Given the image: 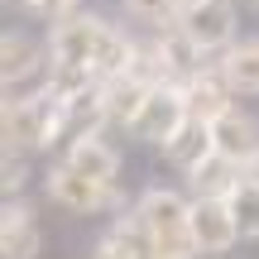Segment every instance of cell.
Returning a JSON list of instances; mask_svg holds the SVG:
<instances>
[{
  "label": "cell",
  "instance_id": "1",
  "mask_svg": "<svg viewBox=\"0 0 259 259\" xmlns=\"http://www.w3.org/2000/svg\"><path fill=\"white\" fill-rule=\"evenodd\" d=\"M135 221L154 240L163 259H197V235H192V197L173 192V187H144L135 202Z\"/></svg>",
  "mask_w": 259,
  "mask_h": 259
},
{
  "label": "cell",
  "instance_id": "2",
  "mask_svg": "<svg viewBox=\"0 0 259 259\" xmlns=\"http://www.w3.org/2000/svg\"><path fill=\"white\" fill-rule=\"evenodd\" d=\"M5 154H34V149H53L63 139V106L53 96H24V101H5Z\"/></svg>",
  "mask_w": 259,
  "mask_h": 259
},
{
  "label": "cell",
  "instance_id": "3",
  "mask_svg": "<svg viewBox=\"0 0 259 259\" xmlns=\"http://www.w3.org/2000/svg\"><path fill=\"white\" fill-rule=\"evenodd\" d=\"M48 72H53L48 44H38V38H29V34H5V38H0V77H5V101L44 96V92H48Z\"/></svg>",
  "mask_w": 259,
  "mask_h": 259
},
{
  "label": "cell",
  "instance_id": "4",
  "mask_svg": "<svg viewBox=\"0 0 259 259\" xmlns=\"http://www.w3.org/2000/svg\"><path fill=\"white\" fill-rule=\"evenodd\" d=\"M101 34H106V19H101V15H87V10L58 19V24L48 29V58H53V67H67V72H92V58H96Z\"/></svg>",
  "mask_w": 259,
  "mask_h": 259
},
{
  "label": "cell",
  "instance_id": "5",
  "mask_svg": "<svg viewBox=\"0 0 259 259\" xmlns=\"http://www.w3.org/2000/svg\"><path fill=\"white\" fill-rule=\"evenodd\" d=\"M178 29L197 44L202 58L226 53V48L240 44V38H235V0H192V5H183V15H178Z\"/></svg>",
  "mask_w": 259,
  "mask_h": 259
},
{
  "label": "cell",
  "instance_id": "6",
  "mask_svg": "<svg viewBox=\"0 0 259 259\" xmlns=\"http://www.w3.org/2000/svg\"><path fill=\"white\" fill-rule=\"evenodd\" d=\"M187 125V101H183V87H149V101L144 111H139V120L130 125V135L144 139V144H173L178 130Z\"/></svg>",
  "mask_w": 259,
  "mask_h": 259
},
{
  "label": "cell",
  "instance_id": "7",
  "mask_svg": "<svg viewBox=\"0 0 259 259\" xmlns=\"http://www.w3.org/2000/svg\"><path fill=\"white\" fill-rule=\"evenodd\" d=\"M48 197H53L63 211H77V216L106 211V206L120 202V197H115V187L92 183V178H82L77 168H67V163H53V168H48Z\"/></svg>",
  "mask_w": 259,
  "mask_h": 259
},
{
  "label": "cell",
  "instance_id": "8",
  "mask_svg": "<svg viewBox=\"0 0 259 259\" xmlns=\"http://www.w3.org/2000/svg\"><path fill=\"white\" fill-rule=\"evenodd\" d=\"M211 144H216V154L226 158V163H235L240 173H250V168L259 163V120L250 111H226L221 120L211 125Z\"/></svg>",
  "mask_w": 259,
  "mask_h": 259
},
{
  "label": "cell",
  "instance_id": "9",
  "mask_svg": "<svg viewBox=\"0 0 259 259\" xmlns=\"http://www.w3.org/2000/svg\"><path fill=\"white\" fill-rule=\"evenodd\" d=\"M183 101H187V120L197 125H216L226 111H235V92L216 63H206L192 82H183Z\"/></svg>",
  "mask_w": 259,
  "mask_h": 259
},
{
  "label": "cell",
  "instance_id": "10",
  "mask_svg": "<svg viewBox=\"0 0 259 259\" xmlns=\"http://www.w3.org/2000/svg\"><path fill=\"white\" fill-rule=\"evenodd\" d=\"M44 250V226L29 202H5L0 211V254L5 259H38Z\"/></svg>",
  "mask_w": 259,
  "mask_h": 259
},
{
  "label": "cell",
  "instance_id": "11",
  "mask_svg": "<svg viewBox=\"0 0 259 259\" xmlns=\"http://www.w3.org/2000/svg\"><path fill=\"white\" fill-rule=\"evenodd\" d=\"M192 235L202 254H231L240 240V226L226 202H192Z\"/></svg>",
  "mask_w": 259,
  "mask_h": 259
},
{
  "label": "cell",
  "instance_id": "12",
  "mask_svg": "<svg viewBox=\"0 0 259 259\" xmlns=\"http://www.w3.org/2000/svg\"><path fill=\"white\" fill-rule=\"evenodd\" d=\"M63 163L77 168L82 178H92V183H101V187H115V173H120V154H115L101 135L72 139V144H67V154H63Z\"/></svg>",
  "mask_w": 259,
  "mask_h": 259
},
{
  "label": "cell",
  "instance_id": "13",
  "mask_svg": "<svg viewBox=\"0 0 259 259\" xmlns=\"http://www.w3.org/2000/svg\"><path fill=\"white\" fill-rule=\"evenodd\" d=\"M144 101H149V87L135 82V77L101 82V115H106V125H125L130 130L139 120V111H144Z\"/></svg>",
  "mask_w": 259,
  "mask_h": 259
},
{
  "label": "cell",
  "instance_id": "14",
  "mask_svg": "<svg viewBox=\"0 0 259 259\" xmlns=\"http://www.w3.org/2000/svg\"><path fill=\"white\" fill-rule=\"evenodd\" d=\"M240 168L235 163H226L221 154H211L202 168H192L187 173V192H192V202H226V197L240 187Z\"/></svg>",
  "mask_w": 259,
  "mask_h": 259
},
{
  "label": "cell",
  "instance_id": "15",
  "mask_svg": "<svg viewBox=\"0 0 259 259\" xmlns=\"http://www.w3.org/2000/svg\"><path fill=\"white\" fill-rule=\"evenodd\" d=\"M216 67L235 96H259V38H240L235 48H226L216 58Z\"/></svg>",
  "mask_w": 259,
  "mask_h": 259
},
{
  "label": "cell",
  "instance_id": "16",
  "mask_svg": "<svg viewBox=\"0 0 259 259\" xmlns=\"http://www.w3.org/2000/svg\"><path fill=\"white\" fill-rule=\"evenodd\" d=\"M163 154H168V163H173L178 173H192V168H202L206 158L216 154V144H211V125L187 120L183 130H178L173 144H163Z\"/></svg>",
  "mask_w": 259,
  "mask_h": 259
},
{
  "label": "cell",
  "instance_id": "17",
  "mask_svg": "<svg viewBox=\"0 0 259 259\" xmlns=\"http://www.w3.org/2000/svg\"><path fill=\"white\" fill-rule=\"evenodd\" d=\"M226 206H231L235 226H240V240H259V178L245 173L240 187L226 197Z\"/></svg>",
  "mask_w": 259,
  "mask_h": 259
},
{
  "label": "cell",
  "instance_id": "18",
  "mask_svg": "<svg viewBox=\"0 0 259 259\" xmlns=\"http://www.w3.org/2000/svg\"><path fill=\"white\" fill-rule=\"evenodd\" d=\"M120 5H125L135 19H144V24L168 29V24H178V15H183L187 0H120Z\"/></svg>",
  "mask_w": 259,
  "mask_h": 259
},
{
  "label": "cell",
  "instance_id": "19",
  "mask_svg": "<svg viewBox=\"0 0 259 259\" xmlns=\"http://www.w3.org/2000/svg\"><path fill=\"white\" fill-rule=\"evenodd\" d=\"M111 235H115V240H120V245H125V250L135 254V259H163V254L154 250V240L144 235V226L135 221V211H130V216H120V221L111 226Z\"/></svg>",
  "mask_w": 259,
  "mask_h": 259
},
{
  "label": "cell",
  "instance_id": "20",
  "mask_svg": "<svg viewBox=\"0 0 259 259\" xmlns=\"http://www.w3.org/2000/svg\"><path fill=\"white\" fill-rule=\"evenodd\" d=\"M24 183H29V158H24V154H5V163H0V187H5V202H19Z\"/></svg>",
  "mask_w": 259,
  "mask_h": 259
},
{
  "label": "cell",
  "instance_id": "21",
  "mask_svg": "<svg viewBox=\"0 0 259 259\" xmlns=\"http://www.w3.org/2000/svg\"><path fill=\"white\" fill-rule=\"evenodd\" d=\"M19 5H29L34 10V15H44V19H67V15H77V5H82V0H19Z\"/></svg>",
  "mask_w": 259,
  "mask_h": 259
},
{
  "label": "cell",
  "instance_id": "22",
  "mask_svg": "<svg viewBox=\"0 0 259 259\" xmlns=\"http://www.w3.org/2000/svg\"><path fill=\"white\" fill-rule=\"evenodd\" d=\"M92 259H135V254H130L115 235H101V240H96V250H92Z\"/></svg>",
  "mask_w": 259,
  "mask_h": 259
},
{
  "label": "cell",
  "instance_id": "23",
  "mask_svg": "<svg viewBox=\"0 0 259 259\" xmlns=\"http://www.w3.org/2000/svg\"><path fill=\"white\" fill-rule=\"evenodd\" d=\"M250 178H259V163H254V168H250Z\"/></svg>",
  "mask_w": 259,
  "mask_h": 259
},
{
  "label": "cell",
  "instance_id": "24",
  "mask_svg": "<svg viewBox=\"0 0 259 259\" xmlns=\"http://www.w3.org/2000/svg\"><path fill=\"white\" fill-rule=\"evenodd\" d=\"M250 5H259V0H250Z\"/></svg>",
  "mask_w": 259,
  "mask_h": 259
},
{
  "label": "cell",
  "instance_id": "25",
  "mask_svg": "<svg viewBox=\"0 0 259 259\" xmlns=\"http://www.w3.org/2000/svg\"><path fill=\"white\" fill-rule=\"evenodd\" d=\"M187 5H192V0H187Z\"/></svg>",
  "mask_w": 259,
  "mask_h": 259
}]
</instances>
